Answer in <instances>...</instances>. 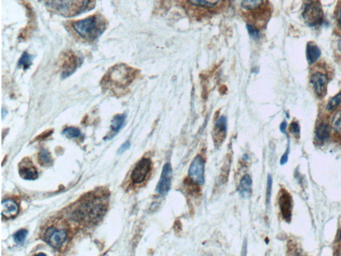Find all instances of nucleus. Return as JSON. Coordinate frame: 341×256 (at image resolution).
<instances>
[{"instance_id": "nucleus-1", "label": "nucleus", "mask_w": 341, "mask_h": 256, "mask_svg": "<svg viewBox=\"0 0 341 256\" xmlns=\"http://www.w3.org/2000/svg\"><path fill=\"white\" fill-rule=\"evenodd\" d=\"M106 198L97 196L87 199L74 212L77 219L85 223H95L102 219L107 210Z\"/></svg>"}, {"instance_id": "nucleus-2", "label": "nucleus", "mask_w": 341, "mask_h": 256, "mask_svg": "<svg viewBox=\"0 0 341 256\" xmlns=\"http://www.w3.org/2000/svg\"><path fill=\"white\" fill-rule=\"evenodd\" d=\"M54 10L66 17H73L94 8L95 0H49Z\"/></svg>"}, {"instance_id": "nucleus-3", "label": "nucleus", "mask_w": 341, "mask_h": 256, "mask_svg": "<svg viewBox=\"0 0 341 256\" xmlns=\"http://www.w3.org/2000/svg\"><path fill=\"white\" fill-rule=\"evenodd\" d=\"M134 78L132 68L125 64L116 65L113 67L104 77L105 85L108 88H117L124 89L131 84Z\"/></svg>"}, {"instance_id": "nucleus-4", "label": "nucleus", "mask_w": 341, "mask_h": 256, "mask_svg": "<svg viewBox=\"0 0 341 256\" xmlns=\"http://www.w3.org/2000/svg\"><path fill=\"white\" fill-rule=\"evenodd\" d=\"M72 26L79 36L90 40L96 39L106 29L104 21L95 16L75 21Z\"/></svg>"}, {"instance_id": "nucleus-5", "label": "nucleus", "mask_w": 341, "mask_h": 256, "mask_svg": "<svg viewBox=\"0 0 341 256\" xmlns=\"http://www.w3.org/2000/svg\"><path fill=\"white\" fill-rule=\"evenodd\" d=\"M205 162L201 156H197L189 168V179L199 185L205 183Z\"/></svg>"}, {"instance_id": "nucleus-6", "label": "nucleus", "mask_w": 341, "mask_h": 256, "mask_svg": "<svg viewBox=\"0 0 341 256\" xmlns=\"http://www.w3.org/2000/svg\"><path fill=\"white\" fill-rule=\"evenodd\" d=\"M173 177L172 165L170 163H166L162 169L160 179L157 185L156 192L162 196L168 194L171 186Z\"/></svg>"}, {"instance_id": "nucleus-7", "label": "nucleus", "mask_w": 341, "mask_h": 256, "mask_svg": "<svg viewBox=\"0 0 341 256\" xmlns=\"http://www.w3.org/2000/svg\"><path fill=\"white\" fill-rule=\"evenodd\" d=\"M67 238H68V234L66 230H58L52 227L47 230L43 238L53 248H59L64 244Z\"/></svg>"}, {"instance_id": "nucleus-8", "label": "nucleus", "mask_w": 341, "mask_h": 256, "mask_svg": "<svg viewBox=\"0 0 341 256\" xmlns=\"http://www.w3.org/2000/svg\"><path fill=\"white\" fill-rule=\"evenodd\" d=\"M151 162L147 158H144L135 165L131 173V180L135 183H140L145 180L146 176L150 170Z\"/></svg>"}, {"instance_id": "nucleus-9", "label": "nucleus", "mask_w": 341, "mask_h": 256, "mask_svg": "<svg viewBox=\"0 0 341 256\" xmlns=\"http://www.w3.org/2000/svg\"><path fill=\"white\" fill-rule=\"evenodd\" d=\"M227 136V119L222 115L215 125L213 138L215 147H219L225 141Z\"/></svg>"}, {"instance_id": "nucleus-10", "label": "nucleus", "mask_w": 341, "mask_h": 256, "mask_svg": "<svg viewBox=\"0 0 341 256\" xmlns=\"http://www.w3.org/2000/svg\"><path fill=\"white\" fill-rule=\"evenodd\" d=\"M279 207L281 214L285 220L289 221L291 219L293 200L289 193L285 190H281V196L279 198Z\"/></svg>"}, {"instance_id": "nucleus-11", "label": "nucleus", "mask_w": 341, "mask_h": 256, "mask_svg": "<svg viewBox=\"0 0 341 256\" xmlns=\"http://www.w3.org/2000/svg\"><path fill=\"white\" fill-rule=\"evenodd\" d=\"M80 59L73 54H68L63 59L62 77L66 78L73 73L80 65Z\"/></svg>"}, {"instance_id": "nucleus-12", "label": "nucleus", "mask_w": 341, "mask_h": 256, "mask_svg": "<svg viewBox=\"0 0 341 256\" xmlns=\"http://www.w3.org/2000/svg\"><path fill=\"white\" fill-rule=\"evenodd\" d=\"M303 16H304L306 22L311 26L318 24L322 21V11H321L320 7L315 3H312V4L308 5L306 7Z\"/></svg>"}, {"instance_id": "nucleus-13", "label": "nucleus", "mask_w": 341, "mask_h": 256, "mask_svg": "<svg viewBox=\"0 0 341 256\" xmlns=\"http://www.w3.org/2000/svg\"><path fill=\"white\" fill-rule=\"evenodd\" d=\"M311 83L319 97H323L325 94L328 84L327 77L325 75L320 72L314 73L311 77Z\"/></svg>"}, {"instance_id": "nucleus-14", "label": "nucleus", "mask_w": 341, "mask_h": 256, "mask_svg": "<svg viewBox=\"0 0 341 256\" xmlns=\"http://www.w3.org/2000/svg\"><path fill=\"white\" fill-rule=\"evenodd\" d=\"M18 203L12 200H6L1 203V215L5 219H12L16 217L19 213Z\"/></svg>"}, {"instance_id": "nucleus-15", "label": "nucleus", "mask_w": 341, "mask_h": 256, "mask_svg": "<svg viewBox=\"0 0 341 256\" xmlns=\"http://www.w3.org/2000/svg\"><path fill=\"white\" fill-rule=\"evenodd\" d=\"M252 181L250 175H245L240 182L239 187H238V192L242 198H250L252 194Z\"/></svg>"}, {"instance_id": "nucleus-16", "label": "nucleus", "mask_w": 341, "mask_h": 256, "mask_svg": "<svg viewBox=\"0 0 341 256\" xmlns=\"http://www.w3.org/2000/svg\"><path fill=\"white\" fill-rule=\"evenodd\" d=\"M19 175L21 178L26 180H34L38 178L37 169L34 166H21L19 168Z\"/></svg>"}, {"instance_id": "nucleus-17", "label": "nucleus", "mask_w": 341, "mask_h": 256, "mask_svg": "<svg viewBox=\"0 0 341 256\" xmlns=\"http://www.w3.org/2000/svg\"><path fill=\"white\" fill-rule=\"evenodd\" d=\"M316 138L320 142H324L330 138L331 129L328 124L321 123L316 129Z\"/></svg>"}, {"instance_id": "nucleus-18", "label": "nucleus", "mask_w": 341, "mask_h": 256, "mask_svg": "<svg viewBox=\"0 0 341 256\" xmlns=\"http://www.w3.org/2000/svg\"><path fill=\"white\" fill-rule=\"evenodd\" d=\"M321 55V51L315 44L309 43L306 48V57L310 64L316 62Z\"/></svg>"}, {"instance_id": "nucleus-19", "label": "nucleus", "mask_w": 341, "mask_h": 256, "mask_svg": "<svg viewBox=\"0 0 341 256\" xmlns=\"http://www.w3.org/2000/svg\"><path fill=\"white\" fill-rule=\"evenodd\" d=\"M265 0H241V5L245 10L256 11L264 5Z\"/></svg>"}, {"instance_id": "nucleus-20", "label": "nucleus", "mask_w": 341, "mask_h": 256, "mask_svg": "<svg viewBox=\"0 0 341 256\" xmlns=\"http://www.w3.org/2000/svg\"><path fill=\"white\" fill-rule=\"evenodd\" d=\"M126 120V114H119L115 115L111 121V129L113 133L116 134L122 129L123 126L125 123Z\"/></svg>"}, {"instance_id": "nucleus-21", "label": "nucleus", "mask_w": 341, "mask_h": 256, "mask_svg": "<svg viewBox=\"0 0 341 256\" xmlns=\"http://www.w3.org/2000/svg\"><path fill=\"white\" fill-rule=\"evenodd\" d=\"M38 161L42 166L48 167L52 165L53 160L50 153L47 149H42L39 152Z\"/></svg>"}, {"instance_id": "nucleus-22", "label": "nucleus", "mask_w": 341, "mask_h": 256, "mask_svg": "<svg viewBox=\"0 0 341 256\" xmlns=\"http://www.w3.org/2000/svg\"><path fill=\"white\" fill-rule=\"evenodd\" d=\"M33 56L28 52H23L18 62V67L24 70H28L29 68L32 65V61H33Z\"/></svg>"}, {"instance_id": "nucleus-23", "label": "nucleus", "mask_w": 341, "mask_h": 256, "mask_svg": "<svg viewBox=\"0 0 341 256\" xmlns=\"http://www.w3.org/2000/svg\"><path fill=\"white\" fill-rule=\"evenodd\" d=\"M231 164H232V157L229 155L227 157V160H225L224 164H223V168H222L221 176V183H225L227 181L228 178L229 170H230Z\"/></svg>"}, {"instance_id": "nucleus-24", "label": "nucleus", "mask_w": 341, "mask_h": 256, "mask_svg": "<svg viewBox=\"0 0 341 256\" xmlns=\"http://www.w3.org/2000/svg\"><path fill=\"white\" fill-rule=\"evenodd\" d=\"M62 133L66 138L70 139L79 138L82 134L78 128L73 127L66 128L63 131Z\"/></svg>"}, {"instance_id": "nucleus-25", "label": "nucleus", "mask_w": 341, "mask_h": 256, "mask_svg": "<svg viewBox=\"0 0 341 256\" xmlns=\"http://www.w3.org/2000/svg\"><path fill=\"white\" fill-rule=\"evenodd\" d=\"M188 1L191 5H194L198 8L208 9V10L214 9V7L209 3L207 0H188Z\"/></svg>"}, {"instance_id": "nucleus-26", "label": "nucleus", "mask_w": 341, "mask_h": 256, "mask_svg": "<svg viewBox=\"0 0 341 256\" xmlns=\"http://www.w3.org/2000/svg\"><path fill=\"white\" fill-rule=\"evenodd\" d=\"M331 123L335 131L341 132V110L334 115Z\"/></svg>"}, {"instance_id": "nucleus-27", "label": "nucleus", "mask_w": 341, "mask_h": 256, "mask_svg": "<svg viewBox=\"0 0 341 256\" xmlns=\"http://www.w3.org/2000/svg\"><path fill=\"white\" fill-rule=\"evenodd\" d=\"M28 231L24 230V229L19 230L14 234V240H15L16 242L18 243V244H21V243L24 242L25 239H26L27 236H28Z\"/></svg>"}, {"instance_id": "nucleus-28", "label": "nucleus", "mask_w": 341, "mask_h": 256, "mask_svg": "<svg viewBox=\"0 0 341 256\" xmlns=\"http://www.w3.org/2000/svg\"><path fill=\"white\" fill-rule=\"evenodd\" d=\"M341 104V93L337 95L336 96L333 97L329 103L328 104L327 108L329 110L335 109L337 106Z\"/></svg>"}, {"instance_id": "nucleus-29", "label": "nucleus", "mask_w": 341, "mask_h": 256, "mask_svg": "<svg viewBox=\"0 0 341 256\" xmlns=\"http://www.w3.org/2000/svg\"><path fill=\"white\" fill-rule=\"evenodd\" d=\"M272 185V178L270 175H269L268 178V185H267V192H266V202L267 204L270 203V196H271Z\"/></svg>"}, {"instance_id": "nucleus-30", "label": "nucleus", "mask_w": 341, "mask_h": 256, "mask_svg": "<svg viewBox=\"0 0 341 256\" xmlns=\"http://www.w3.org/2000/svg\"><path fill=\"white\" fill-rule=\"evenodd\" d=\"M247 31L252 38L258 39L260 37V32L256 27L248 24L247 26Z\"/></svg>"}, {"instance_id": "nucleus-31", "label": "nucleus", "mask_w": 341, "mask_h": 256, "mask_svg": "<svg viewBox=\"0 0 341 256\" xmlns=\"http://www.w3.org/2000/svg\"><path fill=\"white\" fill-rule=\"evenodd\" d=\"M289 129L292 133H295V134H299V131H300L299 125L297 122H293V123L290 124Z\"/></svg>"}, {"instance_id": "nucleus-32", "label": "nucleus", "mask_w": 341, "mask_h": 256, "mask_svg": "<svg viewBox=\"0 0 341 256\" xmlns=\"http://www.w3.org/2000/svg\"><path fill=\"white\" fill-rule=\"evenodd\" d=\"M130 146H131V144H130L129 141L126 142L125 144H123V145L121 146L120 148L119 149L118 151H117V154H122V153H124V151L129 148Z\"/></svg>"}, {"instance_id": "nucleus-33", "label": "nucleus", "mask_w": 341, "mask_h": 256, "mask_svg": "<svg viewBox=\"0 0 341 256\" xmlns=\"http://www.w3.org/2000/svg\"><path fill=\"white\" fill-rule=\"evenodd\" d=\"M288 149H287V150L286 152L283 155L282 158H281V162L280 163L281 165H284V164H286L287 162L288 161Z\"/></svg>"}, {"instance_id": "nucleus-34", "label": "nucleus", "mask_w": 341, "mask_h": 256, "mask_svg": "<svg viewBox=\"0 0 341 256\" xmlns=\"http://www.w3.org/2000/svg\"><path fill=\"white\" fill-rule=\"evenodd\" d=\"M287 126V124L286 122H283V123L281 124L280 129L283 133H285Z\"/></svg>"}, {"instance_id": "nucleus-35", "label": "nucleus", "mask_w": 341, "mask_h": 256, "mask_svg": "<svg viewBox=\"0 0 341 256\" xmlns=\"http://www.w3.org/2000/svg\"><path fill=\"white\" fill-rule=\"evenodd\" d=\"M243 160H244V161H247V160H249V156L247 154H244L243 156Z\"/></svg>"}, {"instance_id": "nucleus-36", "label": "nucleus", "mask_w": 341, "mask_h": 256, "mask_svg": "<svg viewBox=\"0 0 341 256\" xmlns=\"http://www.w3.org/2000/svg\"><path fill=\"white\" fill-rule=\"evenodd\" d=\"M339 241H340V243H341V228L340 230H339Z\"/></svg>"}, {"instance_id": "nucleus-37", "label": "nucleus", "mask_w": 341, "mask_h": 256, "mask_svg": "<svg viewBox=\"0 0 341 256\" xmlns=\"http://www.w3.org/2000/svg\"><path fill=\"white\" fill-rule=\"evenodd\" d=\"M338 46H339V51H340V52L341 53V37L340 39H339Z\"/></svg>"}, {"instance_id": "nucleus-38", "label": "nucleus", "mask_w": 341, "mask_h": 256, "mask_svg": "<svg viewBox=\"0 0 341 256\" xmlns=\"http://www.w3.org/2000/svg\"><path fill=\"white\" fill-rule=\"evenodd\" d=\"M5 112H7L6 110H4V108H2V113H1V115H2V118H4L5 116Z\"/></svg>"}, {"instance_id": "nucleus-39", "label": "nucleus", "mask_w": 341, "mask_h": 256, "mask_svg": "<svg viewBox=\"0 0 341 256\" xmlns=\"http://www.w3.org/2000/svg\"><path fill=\"white\" fill-rule=\"evenodd\" d=\"M339 20H340V22L341 23V12L340 14V16H339Z\"/></svg>"}]
</instances>
